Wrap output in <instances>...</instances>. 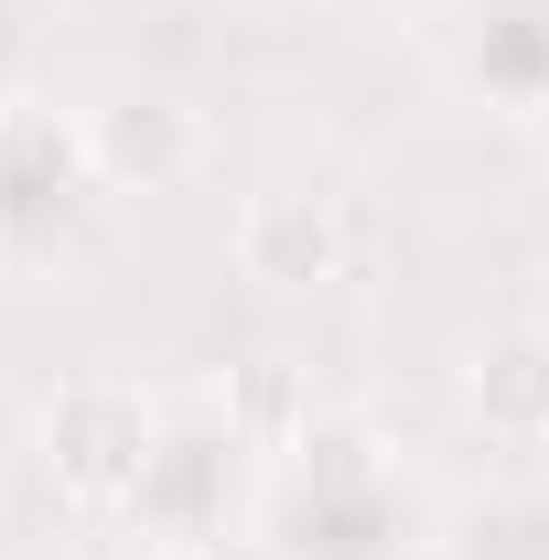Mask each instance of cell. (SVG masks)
<instances>
[{"mask_svg": "<svg viewBox=\"0 0 549 560\" xmlns=\"http://www.w3.org/2000/svg\"><path fill=\"white\" fill-rule=\"evenodd\" d=\"M162 453V420L130 377H66L44 399V475L66 506L108 517V506H140V475Z\"/></svg>", "mask_w": 549, "mask_h": 560, "instance_id": "1", "label": "cell"}, {"mask_svg": "<svg viewBox=\"0 0 549 560\" xmlns=\"http://www.w3.org/2000/svg\"><path fill=\"white\" fill-rule=\"evenodd\" d=\"M206 108H184V97H108V108H86V162H97V184H119V195H173V184H195L206 173Z\"/></svg>", "mask_w": 549, "mask_h": 560, "instance_id": "2", "label": "cell"}, {"mask_svg": "<svg viewBox=\"0 0 549 560\" xmlns=\"http://www.w3.org/2000/svg\"><path fill=\"white\" fill-rule=\"evenodd\" d=\"M237 270L270 280V291H324V280H344V195H324V184L248 195V215H237Z\"/></svg>", "mask_w": 549, "mask_h": 560, "instance_id": "3", "label": "cell"}, {"mask_svg": "<svg viewBox=\"0 0 549 560\" xmlns=\"http://www.w3.org/2000/svg\"><path fill=\"white\" fill-rule=\"evenodd\" d=\"M464 399L495 442H539L549 453V324H495L464 355Z\"/></svg>", "mask_w": 549, "mask_h": 560, "instance_id": "4", "label": "cell"}, {"mask_svg": "<svg viewBox=\"0 0 549 560\" xmlns=\"http://www.w3.org/2000/svg\"><path fill=\"white\" fill-rule=\"evenodd\" d=\"M130 560H206L195 539H151V550H130Z\"/></svg>", "mask_w": 549, "mask_h": 560, "instance_id": "5", "label": "cell"}, {"mask_svg": "<svg viewBox=\"0 0 549 560\" xmlns=\"http://www.w3.org/2000/svg\"><path fill=\"white\" fill-rule=\"evenodd\" d=\"M0 259H11V226H0Z\"/></svg>", "mask_w": 549, "mask_h": 560, "instance_id": "6", "label": "cell"}]
</instances>
